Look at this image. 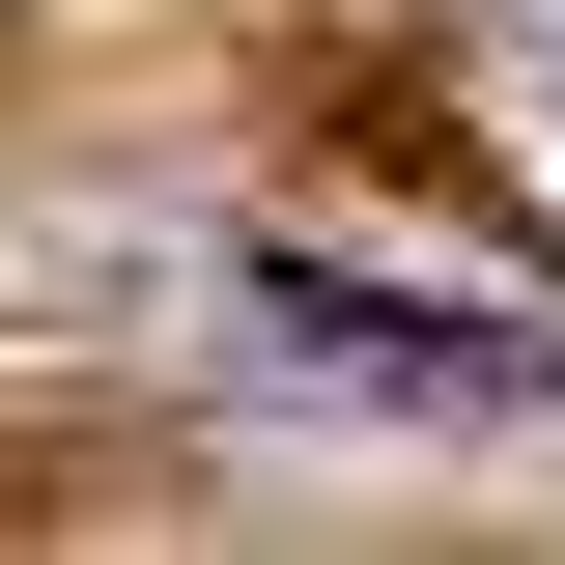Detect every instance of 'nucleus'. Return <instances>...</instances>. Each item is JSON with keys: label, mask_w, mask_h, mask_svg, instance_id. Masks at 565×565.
I'll return each instance as SVG.
<instances>
[{"label": "nucleus", "mask_w": 565, "mask_h": 565, "mask_svg": "<svg viewBox=\"0 0 565 565\" xmlns=\"http://www.w3.org/2000/svg\"><path fill=\"white\" fill-rule=\"evenodd\" d=\"M226 311H255L282 367H340L367 424H481V396H565V340H537V311H424V282H340V255H255Z\"/></svg>", "instance_id": "obj_1"}]
</instances>
